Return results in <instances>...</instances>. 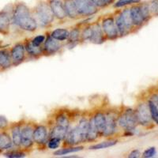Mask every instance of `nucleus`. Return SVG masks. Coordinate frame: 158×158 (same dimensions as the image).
I'll return each instance as SVG.
<instances>
[{
  "mask_svg": "<svg viewBox=\"0 0 158 158\" xmlns=\"http://www.w3.org/2000/svg\"><path fill=\"white\" fill-rule=\"evenodd\" d=\"M12 22L22 30L28 32H34L37 29V22L32 10L23 2H17L14 4Z\"/></svg>",
  "mask_w": 158,
  "mask_h": 158,
  "instance_id": "obj_1",
  "label": "nucleus"
},
{
  "mask_svg": "<svg viewBox=\"0 0 158 158\" xmlns=\"http://www.w3.org/2000/svg\"><path fill=\"white\" fill-rule=\"evenodd\" d=\"M32 13L37 24L40 22L43 26H47L54 22L55 16L47 0H39Z\"/></svg>",
  "mask_w": 158,
  "mask_h": 158,
  "instance_id": "obj_2",
  "label": "nucleus"
},
{
  "mask_svg": "<svg viewBox=\"0 0 158 158\" xmlns=\"http://www.w3.org/2000/svg\"><path fill=\"white\" fill-rule=\"evenodd\" d=\"M130 12L134 26L136 27H141L144 23L149 21L151 17V13L147 3L139 2L138 4H134L130 8Z\"/></svg>",
  "mask_w": 158,
  "mask_h": 158,
  "instance_id": "obj_3",
  "label": "nucleus"
},
{
  "mask_svg": "<svg viewBox=\"0 0 158 158\" xmlns=\"http://www.w3.org/2000/svg\"><path fill=\"white\" fill-rule=\"evenodd\" d=\"M89 121L85 118H82L79 121V123L77 127L67 131L66 139L69 145H77L78 143L86 140L87 131H88Z\"/></svg>",
  "mask_w": 158,
  "mask_h": 158,
  "instance_id": "obj_4",
  "label": "nucleus"
},
{
  "mask_svg": "<svg viewBox=\"0 0 158 158\" xmlns=\"http://www.w3.org/2000/svg\"><path fill=\"white\" fill-rule=\"evenodd\" d=\"M117 123L118 126L126 131H133L138 124L135 111L131 108H127L118 117Z\"/></svg>",
  "mask_w": 158,
  "mask_h": 158,
  "instance_id": "obj_5",
  "label": "nucleus"
},
{
  "mask_svg": "<svg viewBox=\"0 0 158 158\" xmlns=\"http://www.w3.org/2000/svg\"><path fill=\"white\" fill-rule=\"evenodd\" d=\"M14 4H8L0 10V33L4 36L7 35L10 32L11 22H12V15Z\"/></svg>",
  "mask_w": 158,
  "mask_h": 158,
  "instance_id": "obj_6",
  "label": "nucleus"
},
{
  "mask_svg": "<svg viewBox=\"0 0 158 158\" xmlns=\"http://www.w3.org/2000/svg\"><path fill=\"white\" fill-rule=\"evenodd\" d=\"M135 113L138 123L141 124L142 126L149 127L153 123L148 103L143 102L138 104L135 110Z\"/></svg>",
  "mask_w": 158,
  "mask_h": 158,
  "instance_id": "obj_7",
  "label": "nucleus"
},
{
  "mask_svg": "<svg viewBox=\"0 0 158 158\" xmlns=\"http://www.w3.org/2000/svg\"><path fill=\"white\" fill-rule=\"evenodd\" d=\"M80 17H89L96 15L100 10L89 0H73Z\"/></svg>",
  "mask_w": 158,
  "mask_h": 158,
  "instance_id": "obj_8",
  "label": "nucleus"
},
{
  "mask_svg": "<svg viewBox=\"0 0 158 158\" xmlns=\"http://www.w3.org/2000/svg\"><path fill=\"white\" fill-rule=\"evenodd\" d=\"M102 29L107 39L115 40L118 37V32L115 24V20L113 17L108 16L103 19Z\"/></svg>",
  "mask_w": 158,
  "mask_h": 158,
  "instance_id": "obj_9",
  "label": "nucleus"
},
{
  "mask_svg": "<svg viewBox=\"0 0 158 158\" xmlns=\"http://www.w3.org/2000/svg\"><path fill=\"white\" fill-rule=\"evenodd\" d=\"M25 45L22 43H18L13 46L10 50L11 59L13 66H18L23 63L25 59Z\"/></svg>",
  "mask_w": 158,
  "mask_h": 158,
  "instance_id": "obj_10",
  "label": "nucleus"
},
{
  "mask_svg": "<svg viewBox=\"0 0 158 158\" xmlns=\"http://www.w3.org/2000/svg\"><path fill=\"white\" fill-rule=\"evenodd\" d=\"M47 2L50 6L55 18L62 21L67 18L63 0H47Z\"/></svg>",
  "mask_w": 158,
  "mask_h": 158,
  "instance_id": "obj_11",
  "label": "nucleus"
},
{
  "mask_svg": "<svg viewBox=\"0 0 158 158\" xmlns=\"http://www.w3.org/2000/svg\"><path fill=\"white\" fill-rule=\"evenodd\" d=\"M33 131L34 129L29 125L22 127V147L28 149L33 145Z\"/></svg>",
  "mask_w": 158,
  "mask_h": 158,
  "instance_id": "obj_12",
  "label": "nucleus"
},
{
  "mask_svg": "<svg viewBox=\"0 0 158 158\" xmlns=\"http://www.w3.org/2000/svg\"><path fill=\"white\" fill-rule=\"evenodd\" d=\"M62 48L61 41L54 39L52 36H48L46 40L44 41V53L48 55H53L56 52H59Z\"/></svg>",
  "mask_w": 158,
  "mask_h": 158,
  "instance_id": "obj_13",
  "label": "nucleus"
},
{
  "mask_svg": "<svg viewBox=\"0 0 158 158\" xmlns=\"http://www.w3.org/2000/svg\"><path fill=\"white\" fill-rule=\"evenodd\" d=\"M48 130L44 125L36 127L33 131V141L38 145H44L48 140Z\"/></svg>",
  "mask_w": 158,
  "mask_h": 158,
  "instance_id": "obj_14",
  "label": "nucleus"
},
{
  "mask_svg": "<svg viewBox=\"0 0 158 158\" xmlns=\"http://www.w3.org/2000/svg\"><path fill=\"white\" fill-rule=\"evenodd\" d=\"M105 40H106V37L104 36V33L103 32V29H101V25L98 23L92 25V35L89 40L90 41L94 44H100L104 43Z\"/></svg>",
  "mask_w": 158,
  "mask_h": 158,
  "instance_id": "obj_15",
  "label": "nucleus"
},
{
  "mask_svg": "<svg viewBox=\"0 0 158 158\" xmlns=\"http://www.w3.org/2000/svg\"><path fill=\"white\" fill-rule=\"evenodd\" d=\"M12 66L13 64L10 52L8 49H1L0 50V67H1V70H6Z\"/></svg>",
  "mask_w": 158,
  "mask_h": 158,
  "instance_id": "obj_16",
  "label": "nucleus"
},
{
  "mask_svg": "<svg viewBox=\"0 0 158 158\" xmlns=\"http://www.w3.org/2000/svg\"><path fill=\"white\" fill-rule=\"evenodd\" d=\"M63 2L67 17L71 18V19H77L80 18V15L77 13L73 0H63Z\"/></svg>",
  "mask_w": 158,
  "mask_h": 158,
  "instance_id": "obj_17",
  "label": "nucleus"
},
{
  "mask_svg": "<svg viewBox=\"0 0 158 158\" xmlns=\"http://www.w3.org/2000/svg\"><path fill=\"white\" fill-rule=\"evenodd\" d=\"M25 51L28 54L33 58H39L44 53V51L40 46H36L32 44V40H28L25 44Z\"/></svg>",
  "mask_w": 158,
  "mask_h": 158,
  "instance_id": "obj_18",
  "label": "nucleus"
},
{
  "mask_svg": "<svg viewBox=\"0 0 158 158\" xmlns=\"http://www.w3.org/2000/svg\"><path fill=\"white\" fill-rule=\"evenodd\" d=\"M11 138L14 146L17 147L21 146L22 143V127L19 124H14L11 127Z\"/></svg>",
  "mask_w": 158,
  "mask_h": 158,
  "instance_id": "obj_19",
  "label": "nucleus"
},
{
  "mask_svg": "<svg viewBox=\"0 0 158 158\" xmlns=\"http://www.w3.org/2000/svg\"><path fill=\"white\" fill-rule=\"evenodd\" d=\"M117 121L113 115H106V124L102 135L104 136H110L115 131Z\"/></svg>",
  "mask_w": 158,
  "mask_h": 158,
  "instance_id": "obj_20",
  "label": "nucleus"
},
{
  "mask_svg": "<svg viewBox=\"0 0 158 158\" xmlns=\"http://www.w3.org/2000/svg\"><path fill=\"white\" fill-rule=\"evenodd\" d=\"M94 120L99 135H102L106 124V115H104L102 112H97L94 115Z\"/></svg>",
  "mask_w": 158,
  "mask_h": 158,
  "instance_id": "obj_21",
  "label": "nucleus"
},
{
  "mask_svg": "<svg viewBox=\"0 0 158 158\" xmlns=\"http://www.w3.org/2000/svg\"><path fill=\"white\" fill-rule=\"evenodd\" d=\"M14 146L11 136L5 131L0 133V150H6L10 149Z\"/></svg>",
  "mask_w": 158,
  "mask_h": 158,
  "instance_id": "obj_22",
  "label": "nucleus"
},
{
  "mask_svg": "<svg viewBox=\"0 0 158 158\" xmlns=\"http://www.w3.org/2000/svg\"><path fill=\"white\" fill-rule=\"evenodd\" d=\"M119 16H120L121 19L123 20L124 25H126L127 29L128 32H131V30L133 29L135 26H134L133 22H132V19H131V12H130V8H125L124 10H123L119 14Z\"/></svg>",
  "mask_w": 158,
  "mask_h": 158,
  "instance_id": "obj_23",
  "label": "nucleus"
},
{
  "mask_svg": "<svg viewBox=\"0 0 158 158\" xmlns=\"http://www.w3.org/2000/svg\"><path fill=\"white\" fill-rule=\"evenodd\" d=\"M67 131H68V127H65L61 126V125H58L55 127L51 131V138H59L60 140H63L66 136H67Z\"/></svg>",
  "mask_w": 158,
  "mask_h": 158,
  "instance_id": "obj_24",
  "label": "nucleus"
},
{
  "mask_svg": "<svg viewBox=\"0 0 158 158\" xmlns=\"http://www.w3.org/2000/svg\"><path fill=\"white\" fill-rule=\"evenodd\" d=\"M98 131H97V127L94 123V117L91 118L89 121V126H88V131H87V136L86 140L88 141H94L96 140L98 137Z\"/></svg>",
  "mask_w": 158,
  "mask_h": 158,
  "instance_id": "obj_25",
  "label": "nucleus"
},
{
  "mask_svg": "<svg viewBox=\"0 0 158 158\" xmlns=\"http://www.w3.org/2000/svg\"><path fill=\"white\" fill-rule=\"evenodd\" d=\"M70 32L66 29H55L53 32L51 33V36L54 39L59 40V41H65L68 40Z\"/></svg>",
  "mask_w": 158,
  "mask_h": 158,
  "instance_id": "obj_26",
  "label": "nucleus"
},
{
  "mask_svg": "<svg viewBox=\"0 0 158 158\" xmlns=\"http://www.w3.org/2000/svg\"><path fill=\"white\" fill-rule=\"evenodd\" d=\"M118 142L117 140H110V141H106V142H102L101 143H97L94 145V146H91L89 147V149H106V148L111 147V146H115V144Z\"/></svg>",
  "mask_w": 158,
  "mask_h": 158,
  "instance_id": "obj_27",
  "label": "nucleus"
},
{
  "mask_svg": "<svg viewBox=\"0 0 158 158\" xmlns=\"http://www.w3.org/2000/svg\"><path fill=\"white\" fill-rule=\"evenodd\" d=\"M83 149V146H77V147H69L65 148V149H59V150L56 151L54 153V155L56 156H62V155H66L68 153H74V152H78Z\"/></svg>",
  "mask_w": 158,
  "mask_h": 158,
  "instance_id": "obj_28",
  "label": "nucleus"
},
{
  "mask_svg": "<svg viewBox=\"0 0 158 158\" xmlns=\"http://www.w3.org/2000/svg\"><path fill=\"white\" fill-rule=\"evenodd\" d=\"M148 104H149V111H150L152 119H153V121L156 124V125H158V110L156 109V108L155 107L153 103L150 100L148 101Z\"/></svg>",
  "mask_w": 158,
  "mask_h": 158,
  "instance_id": "obj_29",
  "label": "nucleus"
},
{
  "mask_svg": "<svg viewBox=\"0 0 158 158\" xmlns=\"http://www.w3.org/2000/svg\"><path fill=\"white\" fill-rule=\"evenodd\" d=\"M81 37V32L78 29H74L71 32H70L68 40L70 44L77 43Z\"/></svg>",
  "mask_w": 158,
  "mask_h": 158,
  "instance_id": "obj_30",
  "label": "nucleus"
},
{
  "mask_svg": "<svg viewBox=\"0 0 158 158\" xmlns=\"http://www.w3.org/2000/svg\"><path fill=\"white\" fill-rule=\"evenodd\" d=\"M141 2V0H118L114 5L115 8L123 7L128 5H134V4H138Z\"/></svg>",
  "mask_w": 158,
  "mask_h": 158,
  "instance_id": "obj_31",
  "label": "nucleus"
},
{
  "mask_svg": "<svg viewBox=\"0 0 158 158\" xmlns=\"http://www.w3.org/2000/svg\"><path fill=\"white\" fill-rule=\"evenodd\" d=\"M4 156L10 158H20V157H25V153L22 151H17V150H13L6 152V153H3Z\"/></svg>",
  "mask_w": 158,
  "mask_h": 158,
  "instance_id": "obj_32",
  "label": "nucleus"
},
{
  "mask_svg": "<svg viewBox=\"0 0 158 158\" xmlns=\"http://www.w3.org/2000/svg\"><path fill=\"white\" fill-rule=\"evenodd\" d=\"M62 140L56 138H50L48 142V147L50 149H57L60 146V142Z\"/></svg>",
  "mask_w": 158,
  "mask_h": 158,
  "instance_id": "obj_33",
  "label": "nucleus"
},
{
  "mask_svg": "<svg viewBox=\"0 0 158 158\" xmlns=\"http://www.w3.org/2000/svg\"><path fill=\"white\" fill-rule=\"evenodd\" d=\"M148 5H149L151 15H153L158 16V0H152Z\"/></svg>",
  "mask_w": 158,
  "mask_h": 158,
  "instance_id": "obj_34",
  "label": "nucleus"
},
{
  "mask_svg": "<svg viewBox=\"0 0 158 158\" xmlns=\"http://www.w3.org/2000/svg\"><path fill=\"white\" fill-rule=\"evenodd\" d=\"M56 124H58V125H61V126L65 127H68V118L65 116V115H59V116H58L57 118H56Z\"/></svg>",
  "mask_w": 158,
  "mask_h": 158,
  "instance_id": "obj_35",
  "label": "nucleus"
},
{
  "mask_svg": "<svg viewBox=\"0 0 158 158\" xmlns=\"http://www.w3.org/2000/svg\"><path fill=\"white\" fill-rule=\"evenodd\" d=\"M92 35V26H88L81 32V38L83 40H89Z\"/></svg>",
  "mask_w": 158,
  "mask_h": 158,
  "instance_id": "obj_36",
  "label": "nucleus"
},
{
  "mask_svg": "<svg viewBox=\"0 0 158 158\" xmlns=\"http://www.w3.org/2000/svg\"><path fill=\"white\" fill-rule=\"evenodd\" d=\"M156 149L155 147H150L148 148L147 149L144 151L143 154H142V156L145 158H150L153 157V156L156 155Z\"/></svg>",
  "mask_w": 158,
  "mask_h": 158,
  "instance_id": "obj_37",
  "label": "nucleus"
},
{
  "mask_svg": "<svg viewBox=\"0 0 158 158\" xmlns=\"http://www.w3.org/2000/svg\"><path fill=\"white\" fill-rule=\"evenodd\" d=\"M9 127V121L4 115H0V131H6Z\"/></svg>",
  "mask_w": 158,
  "mask_h": 158,
  "instance_id": "obj_38",
  "label": "nucleus"
},
{
  "mask_svg": "<svg viewBox=\"0 0 158 158\" xmlns=\"http://www.w3.org/2000/svg\"><path fill=\"white\" fill-rule=\"evenodd\" d=\"M45 41V36L44 35H39V36H36V37H34L32 40V44L36 46H40Z\"/></svg>",
  "mask_w": 158,
  "mask_h": 158,
  "instance_id": "obj_39",
  "label": "nucleus"
},
{
  "mask_svg": "<svg viewBox=\"0 0 158 158\" xmlns=\"http://www.w3.org/2000/svg\"><path fill=\"white\" fill-rule=\"evenodd\" d=\"M92 4H94L95 6H97L98 9H103V8L107 7L108 6L102 2V0H89Z\"/></svg>",
  "mask_w": 158,
  "mask_h": 158,
  "instance_id": "obj_40",
  "label": "nucleus"
},
{
  "mask_svg": "<svg viewBox=\"0 0 158 158\" xmlns=\"http://www.w3.org/2000/svg\"><path fill=\"white\" fill-rule=\"evenodd\" d=\"M140 156H141L140 151L138 150V149H135V150L131 151V153H130V154H129V156H128V157L138 158V157H140Z\"/></svg>",
  "mask_w": 158,
  "mask_h": 158,
  "instance_id": "obj_41",
  "label": "nucleus"
},
{
  "mask_svg": "<svg viewBox=\"0 0 158 158\" xmlns=\"http://www.w3.org/2000/svg\"><path fill=\"white\" fill-rule=\"evenodd\" d=\"M150 101L153 103V104L155 105V107L156 108V109L158 110V94H154L153 96H152Z\"/></svg>",
  "mask_w": 158,
  "mask_h": 158,
  "instance_id": "obj_42",
  "label": "nucleus"
},
{
  "mask_svg": "<svg viewBox=\"0 0 158 158\" xmlns=\"http://www.w3.org/2000/svg\"><path fill=\"white\" fill-rule=\"evenodd\" d=\"M102 2H104L107 6H110L113 4L115 2V0H102Z\"/></svg>",
  "mask_w": 158,
  "mask_h": 158,
  "instance_id": "obj_43",
  "label": "nucleus"
},
{
  "mask_svg": "<svg viewBox=\"0 0 158 158\" xmlns=\"http://www.w3.org/2000/svg\"><path fill=\"white\" fill-rule=\"evenodd\" d=\"M1 43H2V41H0V44H1Z\"/></svg>",
  "mask_w": 158,
  "mask_h": 158,
  "instance_id": "obj_44",
  "label": "nucleus"
},
{
  "mask_svg": "<svg viewBox=\"0 0 158 158\" xmlns=\"http://www.w3.org/2000/svg\"><path fill=\"white\" fill-rule=\"evenodd\" d=\"M0 70H1V67H0Z\"/></svg>",
  "mask_w": 158,
  "mask_h": 158,
  "instance_id": "obj_45",
  "label": "nucleus"
}]
</instances>
